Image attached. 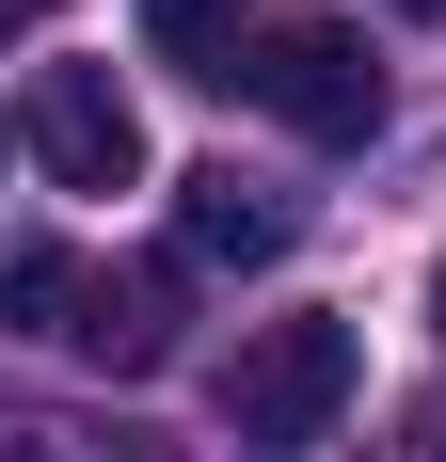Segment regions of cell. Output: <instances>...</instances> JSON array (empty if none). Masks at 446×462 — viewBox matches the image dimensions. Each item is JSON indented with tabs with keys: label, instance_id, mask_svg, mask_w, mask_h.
I'll return each instance as SVG.
<instances>
[{
	"label": "cell",
	"instance_id": "obj_10",
	"mask_svg": "<svg viewBox=\"0 0 446 462\" xmlns=\"http://www.w3.org/2000/svg\"><path fill=\"white\" fill-rule=\"evenodd\" d=\"M16 16H48V0H0V32H16Z\"/></svg>",
	"mask_w": 446,
	"mask_h": 462
},
{
	"label": "cell",
	"instance_id": "obj_9",
	"mask_svg": "<svg viewBox=\"0 0 446 462\" xmlns=\"http://www.w3.org/2000/svg\"><path fill=\"white\" fill-rule=\"evenodd\" d=\"M367 462H446V415H431V399H414V415L383 430V447H367Z\"/></svg>",
	"mask_w": 446,
	"mask_h": 462
},
{
	"label": "cell",
	"instance_id": "obj_1",
	"mask_svg": "<svg viewBox=\"0 0 446 462\" xmlns=\"http://www.w3.org/2000/svg\"><path fill=\"white\" fill-rule=\"evenodd\" d=\"M351 319H256L223 351V447L239 462H319L335 415H351Z\"/></svg>",
	"mask_w": 446,
	"mask_h": 462
},
{
	"label": "cell",
	"instance_id": "obj_5",
	"mask_svg": "<svg viewBox=\"0 0 446 462\" xmlns=\"http://www.w3.org/2000/svg\"><path fill=\"white\" fill-rule=\"evenodd\" d=\"M271 255H287V208H271L239 160L176 176V272H271Z\"/></svg>",
	"mask_w": 446,
	"mask_h": 462
},
{
	"label": "cell",
	"instance_id": "obj_11",
	"mask_svg": "<svg viewBox=\"0 0 446 462\" xmlns=\"http://www.w3.org/2000/svg\"><path fill=\"white\" fill-rule=\"evenodd\" d=\"M399 16H446V0H399Z\"/></svg>",
	"mask_w": 446,
	"mask_h": 462
},
{
	"label": "cell",
	"instance_id": "obj_2",
	"mask_svg": "<svg viewBox=\"0 0 446 462\" xmlns=\"http://www.w3.org/2000/svg\"><path fill=\"white\" fill-rule=\"evenodd\" d=\"M239 96L287 112L303 143H367V128H383V64H367V32H335V16L256 32V48H239Z\"/></svg>",
	"mask_w": 446,
	"mask_h": 462
},
{
	"label": "cell",
	"instance_id": "obj_8",
	"mask_svg": "<svg viewBox=\"0 0 446 462\" xmlns=\"http://www.w3.org/2000/svg\"><path fill=\"white\" fill-rule=\"evenodd\" d=\"M0 462H160L144 430H64V415H0Z\"/></svg>",
	"mask_w": 446,
	"mask_h": 462
},
{
	"label": "cell",
	"instance_id": "obj_6",
	"mask_svg": "<svg viewBox=\"0 0 446 462\" xmlns=\"http://www.w3.org/2000/svg\"><path fill=\"white\" fill-rule=\"evenodd\" d=\"M144 48L176 80H223L239 96V48H256V0H144Z\"/></svg>",
	"mask_w": 446,
	"mask_h": 462
},
{
	"label": "cell",
	"instance_id": "obj_4",
	"mask_svg": "<svg viewBox=\"0 0 446 462\" xmlns=\"http://www.w3.org/2000/svg\"><path fill=\"white\" fill-rule=\"evenodd\" d=\"M176 303H191V272H176V255H144V272H96V303H80V367H112V383L176 367Z\"/></svg>",
	"mask_w": 446,
	"mask_h": 462
},
{
	"label": "cell",
	"instance_id": "obj_12",
	"mask_svg": "<svg viewBox=\"0 0 446 462\" xmlns=\"http://www.w3.org/2000/svg\"><path fill=\"white\" fill-rule=\"evenodd\" d=\"M431 319H446V272H431Z\"/></svg>",
	"mask_w": 446,
	"mask_h": 462
},
{
	"label": "cell",
	"instance_id": "obj_7",
	"mask_svg": "<svg viewBox=\"0 0 446 462\" xmlns=\"http://www.w3.org/2000/svg\"><path fill=\"white\" fill-rule=\"evenodd\" d=\"M80 303H96V272L64 239H16V255H0V319L16 335H64V351H80Z\"/></svg>",
	"mask_w": 446,
	"mask_h": 462
},
{
	"label": "cell",
	"instance_id": "obj_3",
	"mask_svg": "<svg viewBox=\"0 0 446 462\" xmlns=\"http://www.w3.org/2000/svg\"><path fill=\"white\" fill-rule=\"evenodd\" d=\"M16 128H33L48 191H128V176H144V112L112 96V64H48Z\"/></svg>",
	"mask_w": 446,
	"mask_h": 462
},
{
	"label": "cell",
	"instance_id": "obj_13",
	"mask_svg": "<svg viewBox=\"0 0 446 462\" xmlns=\"http://www.w3.org/2000/svg\"><path fill=\"white\" fill-rule=\"evenodd\" d=\"M0 143H16V128H0Z\"/></svg>",
	"mask_w": 446,
	"mask_h": 462
}]
</instances>
